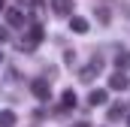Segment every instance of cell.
<instances>
[{
    "label": "cell",
    "instance_id": "obj_1",
    "mask_svg": "<svg viewBox=\"0 0 130 127\" xmlns=\"http://www.w3.org/2000/svg\"><path fill=\"white\" fill-rule=\"evenodd\" d=\"M30 94L36 97V100H42V103H45V100L52 97V88H48V82H45V79H33V82H30Z\"/></svg>",
    "mask_w": 130,
    "mask_h": 127
},
{
    "label": "cell",
    "instance_id": "obj_2",
    "mask_svg": "<svg viewBox=\"0 0 130 127\" xmlns=\"http://www.w3.org/2000/svg\"><path fill=\"white\" fill-rule=\"evenodd\" d=\"M97 76H100V58H94L88 67H82V70H79V79H82V82H94Z\"/></svg>",
    "mask_w": 130,
    "mask_h": 127
},
{
    "label": "cell",
    "instance_id": "obj_3",
    "mask_svg": "<svg viewBox=\"0 0 130 127\" xmlns=\"http://www.w3.org/2000/svg\"><path fill=\"white\" fill-rule=\"evenodd\" d=\"M6 21H9L12 27H21V24H24V15H21V9H15V6H12V9H6Z\"/></svg>",
    "mask_w": 130,
    "mask_h": 127
},
{
    "label": "cell",
    "instance_id": "obj_4",
    "mask_svg": "<svg viewBox=\"0 0 130 127\" xmlns=\"http://www.w3.org/2000/svg\"><path fill=\"white\" fill-rule=\"evenodd\" d=\"M106 100H109V94H106L103 88H94V91L88 94V103H91V106H103Z\"/></svg>",
    "mask_w": 130,
    "mask_h": 127
},
{
    "label": "cell",
    "instance_id": "obj_5",
    "mask_svg": "<svg viewBox=\"0 0 130 127\" xmlns=\"http://www.w3.org/2000/svg\"><path fill=\"white\" fill-rule=\"evenodd\" d=\"M15 121H18V115L12 109H0V127H15Z\"/></svg>",
    "mask_w": 130,
    "mask_h": 127
},
{
    "label": "cell",
    "instance_id": "obj_6",
    "mask_svg": "<svg viewBox=\"0 0 130 127\" xmlns=\"http://www.w3.org/2000/svg\"><path fill=\"white\" fill-rule=\"evenodd\" d=\"M109 88H112V91H124V88H127V76H124V73H115V76L109 79Z\"/></svg>",
    "mask_w": 130,
    "mask_h": 127
},
{
    "label": "cell",
    "instance_id": "obj_7",
    "mask_svg": "<svg viewBox=\"0 0 130 127\" xmlns=\"http://www.w3.org/2000/svg\"><path fill=\"white\" fill-rule=\"evenodd\" d=\"M42 36H45V33H42V27H39V24H33L30 27V33H27V39H30V42H27V45H39V42H42Z\"/></svg>",
    "mask_w": 130,
    "mask_h": 127
},
{
    "label": "cell",
    "instance_id": "obj_8",
    "mask_svg": "<svg viewBox=\"0 0 130 127\" xmlns=\"http://www.w3.org/2000/svg\"><path fill=\"white\" fill-rule=\"evenodd\" d=\"M52 9H55L58 15H70V12H73V6H70V0H52Z\"/></svg>",
    "mask_w": 130,
    "mask_h": 127
},
{
    "label": "cell",
    "instance_id": "obj_9",
    "mask_svg": "<svg viewBox=\"0 0 130 127\" xmlns=\"http://www.w3.org/2000/svg\"><path fill=\"white\" fill-rule=\"evenodd\" d=\"M70 27H73L76 33H88V21L79 18V15H73V18H70Z\"/></svg>",
    "mask_w": 130,
    "mask_h": 127
},
{
    "label": "cell",
    "instance_id": "obj_10",
    "mask_svg": "<svg viewBox=\"0 0 130 127\" xmlns=\"http://www.w3.org/2000/svg\"><path fill=\"white\" fill-rule=\"evenodd\" d=\"M76 103H79L76 91H64V100H61V106H64V109H76Z\"/></svg>",
    "mask_w": 130,
    "mask_h": 127
},
{
    "label": "cell",
    "instance_id": "obj_11",
    "mask_svg": "<svg viewBox=\"0 0 130 127\" xmlns=\"http://www.w3.org/2000/svg\"><path fill=\"white\" fill-rule=\"evenodd\" d=\"M115 67H118V73H121V70H130V52H118Z\"/></svg>",
    "mask_w": 130,
    "mask_h": 127
},
{
    "label": "cell",
    "instance_id": "obj_12",
    "mask_svg": "<svg viewBox=\"0 0 130 127\" xmlns=\"http://www.w3.org/2000/svg\"><path fill=\"white\" fill-rule=\"evenodd\" d=\"M121 115H127V109H124L121 103H115V106H109V121H118Z\"/></svg>",
    "mask_w": 130,
    "mask_h": 127
},
{
    "label": "cell",
    "instance_id": "obj_13",
    "mask_svg": "<svg viewBox=\"0 0 130 127\" xmlns=\"http://www.w3.org/2000/svg\"><path fill=\"white\" fill-rule=\"evenodd\" d=\"M6 39H9V27H0V45H3Z\"/></svg>",
    "mask_w": 130,
    "mask_h": 127
},
{
    "label": "cell",
    "instance_id": "obj_14",
    "mask_svg": "<svg viewBox=\"0 0 130 127\" xmlns=\"http://www.w3.org/2000/svg\"><path fill=\"white\" fill-rule=\"evenodd\" d=\"M3 9H6V0H0V12H3Z\"/></svg>",
    "mask_w": 130,
    "mask_h": 127
},
{
    "label": "cell",
    "instance_id": "obj_15",
    "mask_svg": "<svg viewBox=\"0 0 130 127\" xmlns=\"http://www.w3.org/2000/svg\"><path fill=\"white\" fill-rule=\"evenodd\" d=\"M0 64H3V52H0Z\"/></svg>",
    "mask_w": 130,
    "mask_h": 127
},
{
    "label": "cell",
    "instance_id": "obj_16",
    "mask_svg": "<svg viewBox=\"0 0 130 127\" xmlns=\"http://www.w3.org/2000/svg\"><path fill=\"white\" fill-rule=\"evenodd\" d=\"M127 124H130V112H127Z\"/></svg>",
    "mask_w": 130,
    "mask_h": 127
}]
</instances>
